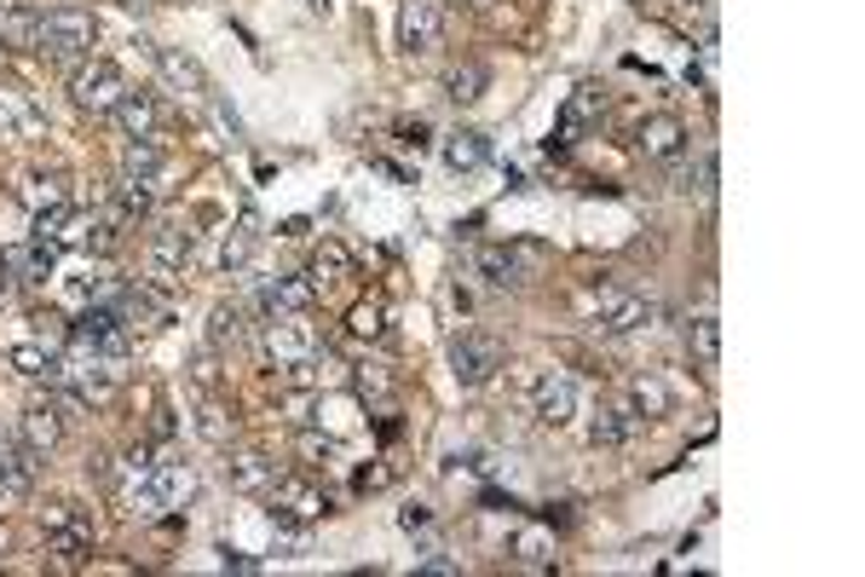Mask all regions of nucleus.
Returning <instances> with one entry per match:
<instances>
[{
	"mask_svg": "<svg viewBox=\"0 0 865 577\" xmlns=\"http://www.w3.org/2000/svg\"><path fill=\"white\" fill-rule=\"evenodd\" d=\"M93 41H98V18H93L87 7H53V12H41V41H35V53L82 58V53H93Z\"/></svg>",
	"mask_w": 865,
	"mask_h": 577,
	"instance_id": "nucleus-1",
	"label": "nucleus"
},
{
	"mask_svg": "<svg viewBox=\"0 0 865 577\" xmlns=\"http://www.w3.org/2000/svg\"><path fill=\"white\" fill-rule=\"evenodd\" d=\"M583 312H589V323H595V330H606V335H634V330H647V323H652L647 300L618 289V284L589 289V295H583Z\"/></svg>",
	"mask_w": 865,
	"mask_h": 577,
	"instance_id": "nucleus-2",
	"label": "nucleus"
},
{
	"mask_svg": "<svg viewBox=\"0 0 865 577\" xmlns=\"http://www.w3.org/2000/svg\"><path fill=\"white\" fill-rule=\"evenodd\" d=\"M127 93L134 87H127V75L110 58H93V64H82L70 75V98H75V110H87V116H110Z\"/></svg>",
	"mask_w": 865,
	"mask_h": 577,
	"instance_id": "nucleus-3",
	"label": "nucleus"
},
{
	"mask_svg": "<svg viewBox=\"0 0 865 577\" xmlns=\"http://www.w3.org/2000/svg\"><path fill=\"white\" fill-rule=\"evenodd\" d=\"M537 266H543V248H537V243H485V248L473 255V271H479L491 289H520Z\"/></svg>",
	"mask_w": 865,
	"mask_h": 577,
	"instance_id": "nucleus-4",
	"label": "nucleus"
},
{
	"mask_svg": "<svg viewBox=\"0 0 865 577\" xmlns=\"http://www.w3.org/2000/svg\"><path fill=\"white\" fill-rule=\"evenodd\" d=\"M266 503H271V525H318L329 514V496L312 480H300V473H277Z\"/></svg>",
	"mask_w": 865,
	"mask_h": 577,
	"instance_id": "nucleus-5",
	"label": "nucleus"
},
{
	"mask_svg": "<svg viewBox=\"0 0 865 577\" xmlns=\"http://www.w3.org/2000/svg\"><path fill=\"white\" fill-rule=\"evenodd\" d=\"M450 370L462 387H491L496 370H502V341L485 335V330H462L450 341Z\"/></svg>",
	"mask_w": 865,
	"mask_h": 577,
	"instance_id": "nucleus-6",
	"label": "nucleus"
},
{
	"mask_svg": "<svg viewBox=\"0 0 865 577\" xmlns=\"http://www.w3.org/2000/svg\"><path fill=\"white\" fill-rule=\"evenodd\" d=\"M525 398H531V416H537L543 428H566L577 416V382L566 370H537L525 382Z\"/></svg>",
	"mask_w": 865,
	"mask_h": 577,
	"instance_id": "nucleus-7",
	"label": "nucleus"
},
{
	"mask_svg": "<svg viewBox=\"0 0 865 577\" xmlns=\"http://www.w3.org/2000/svg\"><path fill=\"white\" fill-rule=\"evenodd\" d=\"M439 41H445V0H404L398 7V46L404 53H439Z\"/></svg>",
	"mask_w": 865,
	"mask_h": 577,
	"instance_id": "nucleus-8",
	"label": "nucleus"
},
{
	"mask_svg": "<svg viewBox=\"0 0 865 577\" xmlns=\"http://www.w3.org/2000/svg\"><path fill=\"white\" fill-rule=\"evenodd\" d=\"M266 353H271L277 364H307V359H318L312 323H300V318H271V323H266Z\"/></svg>",
	"mask_w": 865,
	"mask_h": 577,
	"instance_id": "nucleus-9",
	"label": "nucleus"
},
{
	"mask_svg": "<svg viewBox=\"0 0 865 577\" xmlns=\"http://www.w3.org/2000/svg\"><path fill=\"white\" fill-rule=\"evenodd\" d=\"M18 445L30 450V457H53V450L64 445V416L53 405H30L18 416Z\"/></svg>",
	"mask_w": 865,
	"mask_h": 577,
	"instance_id": "nucleus-10",
	"label": "nucleus"
},
{
	"mask_svg": "<svg viewBox=\"0 0 865 577\" xmlns=\"http://www.w3.org/2000/svg\"><path fill=\"white\" fill-rule=\"evenodd\" d=\"M312 300H318V284L300 271V278H277V284H266V295H260V307H266V318H307L312 312Z\"/></svg>",
	"mask_w": 865,
	"mask_h": 577,
	"instance_id": "nucleus-11",
	"label": "nucleus"
},
{
	"mask_svg": "<svg viewBox=\"0 0 865 577\" xmlns=\"http://www.w3.org/2000/svg\"><path fill=\"white\" fill-rule=\"evenodd\" d=\"M634 145H641L652 162H675L681 150H686V128H681V116H647L641 128H634Z\"/></svg>",
	"mask_w": 865,
	"mask_h": 577,
	"instance_id": "nucleus-12",
	"label": "nucleus"
},
{
	"mask_svg": "<svg viewBox=\"0 0 865 577\" xmlns=\"http://www.w3.org/2000/svg\"><path fill=\"white\" fill-rule=\"evenodd\" d=\"M150 58H157L162 82H168L173 93H191V98L209 93V75H202V64H196L191 53H180V46H150Z\"/></svg>",
	"mask_w": 865,
	"mask_h": 577,
	"instance_id": "nucleus-13",
	"label": "nucleus"
},
{
	"mask_svg": "<svg viewBox=\"0 0 865 577\" xmlns=\"http://www.w3.org/2000/svg\"><path fill=\"white\" fill-rule=\"evenodd\" d=\"M35 462L41 457H30L23 445L0 450V503H23V496L35 491Z\"/></svg>",
	"mask_w": 865,
	"mask_h": 577,
	"instance_id": "nucleus-14",
	"label": "nucleus"
},
{
	"mask_svg": "<svg viewBox=\"0 0 865 577\" xmlns=\"http://www.w3.org/2000/svg\"><path fill=\"white\" fill-rule=\"evenodd\" d=\"M110 116L121 121V133H127V139H157V128H162V105H157V93H127Z\"/></svg>",
	"mask_w": 865,
	"mask_h": 577,
	"instance_id": "nucleus-15",
	"label": "nucleus"
},
{
	"mask_svg": "<svg viewBox=\"0 0 865 577\" xmlns=\"http://www.w3.org/2000/svg\"><path fill=\"white\" fill-rule=\"evenodd\" d=\"M225 473H232V491H243V496H266L271 480H277V462L260 457V450H243V457L225 462Z\"/></svg>",
	"mask_w": 865,
	"mask_h": 577,
	"instance_id": "nucleus-16",
	"label": "nucleus"
},
{
	"mask_svg": "<svg viewBox=\"0 0 865 577\" xmlns=\"http://www.w3.org/2000/svg\"><path fill=\"white\" fill-rule=\"evenodd\" d=\"M445 168H456V173H473V168H485L491 162V139L485 133H473V128H456V133H445Z\"/></svg>",
	"mask_w": 865,
	"mask_h": 577,
	"instance_id": "nucleus-17",
	"label": "nucleus"
},
{
	"mask_svg": "<svg viewBox=\"0 0 865 577\" xmlns=\"http://www.w3.org/2000/svg\"><path fill=\"white\" fill-rule=\"evenodd\" d=\"M670 410H675V393L658 382V375H634V382H629V416L634 421H658Z\"/></svg>",
	"mask_w": 865,
	"mask_h": 577,
	"instance_id": "nucleus-18",
	"label": "nucleus"
},
{
	"mask_svg": "<svg viewBox=\"0 0 865 577\" xmlns=\"http://www.w3.org/2000/svg\"><path fill=\"white\" fill-rule=\"evenodd\" d=\"M150 203H157V185H145V180H116V191H110V225H134V220H145L150 214Z\"/></svg>",
	"mask_w": 865,
	"mask_h": 577,
	"instance_id": "nucleus-19",
	"label": "nucleus"
},
{
	"mask_svg": "<svg viewBox=\"0 0 865 577\" xmlns=\"http://www.w3.org/2000/svg\"><path fill=\"white\" fill-rule=\"evenodd\" d=\"M307 278H312L318 289H335V284H346V278H352V255H346V243L323 237V243L312 248V266H307Z\"/></svg>",
	"mask_w": 865,
	"mask_h": 577,
	"instance_id": "nucleus-20",
	"label": "nucleus"
},
{
	"mask_svg": "<svg viewBox=\"0 0 865 577\" xmlns=\"http://www.w3.org/2000/svg\"><path fill=\"white\" fill-rule=\"evenodd\" d=\"M185 271H191L185 255H168V248H157V243L145 248V284H150V289H162V295L185 289Z\"/></svg>",
	"mask_w": 865,
	"mask_h": 577,
	"instance_id": "nucleus-21",
	"label": "nucleus"
},
{
	"mask_svg": "<svg viewBox=\"0 0 865 577\" xmlns=\"http://www.w3.org/2000/svg\"><path fill=\"white\" fill-rule=\"evenodd\" d=\"M600 110H606V93H600V87H577V93L566 98V110H559V139H577Z\"/></svg>",
	"mask_w": 865,
	"mask_h": 577,
	"instance_id": "nucleus-22",
	"label": "nucleus"
},
{
	"mask_svg": "<svg viewBox=\"0 0 865 577\" xmlns=\"http://www.w3.org/2000/svg\"><path fill=\"white\" fill-rule=\"evenodd\" d=\"M0 41L18 46V53H35V41H41V12H35V7H0Z\"/></svg>",
	"mask_w": 865,
	"mask_h": 577,
	"instance_id": "nucleus-23",
	"label": "nucleus"
},
{
	"mask_svg": "<svg viewBox=\"0 0 865 577\" xmlns=\"http://www.w3.org/2000/svg\"><path fill=\"white\" fill-rule=\"evenodd\" d=\"M121 173H127V180L157 185V180H162V139H127V150H121Z\"/></svg>",
	"mask_w": 865,
	"mask_h": 577,
	"instance_id": "nucleus-24",
	"label": "nucleus"
},
{
	"mask_svg": "<svg viewBox=\"0 0 865 577\" xmlns=\"http://www.w3.org/2000/svg\"><path fill=\"white\" fill-rule=\"evenodd\" d=\"M7 364L23 375V382H58V375H64V370H58V359L46 353L41 341H23V346H12V353H7Z\"/></svg>",
	"mask_w": 865,
	"mask_h": 577,
	"instance_id": "nucleus-25",
	"label": "nucleus"
},
{
	"mask_svg": "<svg viewBox=\"0 0 865 577\" xmlns=\"http://www.w3.org/2000/svg\"><path fill=\"white\" fill-rule=\"evenodd\" d=\"M485 87H491V70L485 64H456L445 75V98H450V105H479Z\"/></svg>",
	"mask_w": 865,
	"mask_h": 577,
	"instance_id": "nucleus-26",
	"label": "nucleus"
},
{
	"mask_svg": "<svg viewBox=\"0 0 865 577\" xmlns=\"http://www.w3.org/2000/svg\"><path fill=\"white\" fill-rule=\"evenodd\" d=\"M634 428H641V421H634L629 410H595V421H589V439H595L600 450H623V445L634 439Z\"/></svg>",
	"mask_w": 865,
	"mask_h": 577,
	"instance_id": "nucleus-27",
	"label": "nucleus"
},
{
	"mask_svg": "<svg viewBox=\"0 0 865 577\" xmlns=\"http://www.w3.org/2000/svg\"><path fill=\"white\" fill-rule=\"evenodd\" d=\"M254 243H260V232H254V220H243L237 232H225V243H220V266H225V271H248Z\"/></svg>",
	"mask_w": 865,
	"mask_h": 577,
	"instance_id": "nucleus-28",
	"label": "nucleus"
},
{
	"mask_svg": "<svg viewBox=\"0 0 865 577\" xmlns=\"http://www.w3.org/2000/svg\"><path fill=\"white\" fill-rule=\"evenodd\" d=\"M686 341H693V359H698L704 370H716V364H722V323H716V318H693Z\"/></svg>",
	"mask_w": 865,
	"mask_h": 577,
	"instance_id": "nucleus-29",
	"label": "nucleus"
},
{
	"mask_svg": "<svg viewBox=\"0 0 865 577\" xmlns=\"http://www.w3.org/2000/svg\"><path fill=\"white\" fill-rule=\"evenodd\" d=\"M248 330H243V307H214L209 312V346L214 353H225V346H237Z\"/></svg>",
	"mask_w": 865,
	"mask_h": 577,
	"instance_id": "nucleus-30",
	"label": "nucleus"
},
{
	"mask_svg": "<svg viewBox=\"0 0 865 577\" xmlns=\"http://www.w3.org/2000/svg\"><path fill=\"white\" fill-rule=\"evenodd\" d=\"M196 434L209 439V445H232V434H237V416L225 410V405H214V398H209V405L196 410Z\"/></svg>",
	"mask_w": 865,
	"mask_h": 577,
	"instance_id": "nucleus-31",
	"label": "nucleus"
},
{
	"mask_svg": "<svg viewBox=\"0 0 865 577\" xmlns=\"http://www.w3.org/2000/svg\"><path fill=\"white\" fill-rule=\"evenodd\" d=\"M381 330H387V307H381V300H359L352 318H346V335L352 341H375Z\"/></svg>",
	"mask_w": 865,
	"mask_h": 577,
	"instance_id": "nucleus-32",
	"label": "nucleus"
},
{
	"mask_svg": "<svg viewBox=\"0 0 865 577\" xmlns=\"http://www.w3.org/2000/svg\"><path fill=\"white\" fill-rule=\"evenodd\" d=\"M0 121H12V128H23V133H35V128H41L35 105H30V98H23L18 87H0Z\"/></svg>",
	"mask_w": 865,
	"mask_h": 577,
	"instance_id": "nucleus-33",
	"label": "nucleus"
},
{
	"mask_svg": "<svg viewBox=\"0 0 865 577\" xmlns=\"http://www.w3.org/2000/svg\"><path fill=\"white\" fill-rule=\"evenodd\" d=\"M514 555H520V566L543 571V566H554V543H548L543 532H520V537H514Z\"/></svg>",
	"mask_w": 865,
	"mask_h": 577,
	"instance_id": "nucleus-34",
	"label": "nucleus"
},
{
	"mask_svg": "<svg viewBox=\"0 0 865 577\" xmlns=\"http://www.w3.org/2000/svg\"><path fill=\"white\" fill-rule=\"evenodd\" d=\"M300 457L312 468H329V462H341V439L335 434H300Z\"/></svg>",
	"mask_w": 865,
	"mask_h": 577,
	"instance_id": "nucleus-35",
	"label": "nucleus"
},
{
	"mask_svg": "<svg viewBox=\"0 0 865 577\" xmlns=\"http://www.w3.org/2000/svg\"><path fill=\"white\" fill-rule=\"evenodd\" d=\"M150 243H157V248H168V255H185V260H191V248H196V237L185 232L180 220H162V225H157V237H150Z\"/></svg>",
	"mask_w": 865,
	"mask_h": 577,
	"instance_id": "nucleus-36",
	"label": "nucleus"
},
{
	"mask_svg": "<svg viewBox=\"0 0 865 577\" xmlns=\"http://www.w3.org/2000/svg\"><path fill=\"white\" fill-rule=\"evenodd\" d=\"M214 346H196V359H191V382L202 387V393H214V382H220V370H214Z\"/></svg>",
	"mask_w": 865,
	"mask_h": 577,
	"instance_id": "nucleus-37",
	"label": "nucleus"
},
{
	"mask_svg": "<svg viewBox=\"0 0 865 577\" xmlns=\"http://www.w3.org/2000/svg\"><path fill=\"white\" fill-rule=\"evenodd\" d=\"M18 284H23V248H7L0 255V300L18 295Z\"/></svg>",
	"mask_w": 865,
	"mask_h": 577,
	"instance_id": "nucleus-38",
	"label": "nucleus"
},
{
	"mask_svg": "<svg viewBox=\"0 0 865 577\" xmlns=\"http://www.w3.org/2000/svg\"><path fill=\"white\" fill-rule=\"evenodd\" d=\"M387 387H393V375H387V370H375V364L359 370V393H364V398H381Z\"/></svg>",
	"mask_w": 865,
	"mask_h": 577,
	"instance_id": "nucleus-39",
	"label": "nucleus"
},
{
	"mask_svg": "<svg viewBox=\"0 0 865 577\" xmlns=\"http://www.w3.org/2000/svg\"><path fill=\"white\" fill-rule=\"evenodd\" d=\"M427 520H432V514H427L421 503H410V509L398 514V525H404V532H427Z\"/></svg>",
	"mask_w": 865,
	"mask_h": 577,
	"instance_id": "nucleus-40",
	"label": "nucleus"
},
{
	"mask_svg": "<svg viewBox=\"0 0 865 577\" xmlns=\"http://www.w3.org/2000/svg\"><path fill=\"white\" fill-rule=\"evenodd\" d=\"M421 571H439V577H450V571H462V566H456L450 555H427V560H421Z\"/></svg>",
	"mask_w": 865,
	"mask_h": 577,
	"instance_id": "nucleus-41",
	"label": "nucleus"
},
{
	"mask_svg": "<svg viewBox=\"0 0 865 577\" xmlns=\"http://www.w3.org/2000/svg\"><path fill=\"white\" fill-rule=\"evenodd\" d=\"M398 139L421 150V145H427V128H421V121H404V128H398Z\"/></svg>",
	"mask_w": 865,
	"mask_h": 577,
	"instance_id": "nucleus-42",
	"label": "nucleus"
},
{
	"mask_svg": "<svg viewBox=\"0 0 865 577\" xmlns=\"http://www.w3.org/2000/svg\"><path fill=\"white\" fill-rule=\"evenodd\" d=\"M375 485H387V468H370V473H359V491H375Z\"/></svg>",
	"mask_w": 865,
	"mask_h": 577,
	"instance_id": "nucleus-43",
	"label": "nucleus"
},
{
	"mask_svg": "<svg viewBox=\"0 0 865 577\" xmlns=\"http://www.w3.org/2000/svg\"><path fill=\"white\" fill-rule=\"evenodd\" d=\"M87 473L93 480H110V457H87Z\"/></svg>",
	"mask_w": 865,
	"mask_h": 577,
	"instance_id": "nucleus-44",
	"label": "nucleus"
},
{
	"mask_svg": "<svg viewBox=\"0 0 865 577\" xmlns=\"http://www.w3.org/2000/svg\"><path fill=\"white\" fill-rule=\"evenodd\" d=\"M456 7H473L479 12V7H491V0H456Z\"/></svg>",
	"mask_w": 865,
	"mask_h": 577,
	"instance_id": "nucleus-45",
	"label": "nucleus"
},
{
	"mask_svg": "<svg viewBox=\"0 0 865 577\" xmlns=\"http://www.w3.org/2000/svg\"><path fill=\"white\" fill-rule=\"evenodd\" d=\"M307 7H312V12H329V0H307Z\"/></svg>",
	"mask_w": 865,
	"mask_h": 577,
	"instance_id": "nucleus-46",
	"label": "nucleus"
},
{
	"mask_svg": "<svg viewBox=\"0 0 865 577\" xmlns=\"http://www.w3.org/2000/svg\"><path fill=\"white\" fill-rule=\"evenodd\" d=\"M127 7H134V12H145V7H150V0H127Z\"/></svg>",
	"mask_w": 865,
	"mask_h": 577,
	"instance_id": "nucleus-47",
	"label": "nucleus"
},
{
	"mask_svg": "<svg viewBox=\"0 0 865 577\" xmlns=\"http://www.w3.org/2000/svg\"><path fill=\"white\" fill-rule=\"evenodd\" d=\"M0 543H7V532H0Z\"/></svg>",
	"mask_w": 865,
	"mask_h": 577,
	"instance_id": "nucleus-48",
	"label": "nucleus"
}]
</instances>
